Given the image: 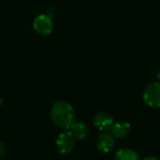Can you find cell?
<instances>
[{"label": "cell", "instance_id": "obj_3", "mask_svg": "<svg viewBox=\"0 0 160 160\" xmlns=\"http://www.w3.org/2000/svg\"><path fill=\"white\" fill-rule=\"evenodd\" d=\"M56 146L61 154L68 155L72 152L75 146V138L70 131L61 133L56 141Z\"/></svg>", "mask_w": 160, "mask_h": 160}, {"label": "cell", "instance_id": "obj_6", "mask_svg": "<svg viewBox=\"0 0 160 160\" xmlns=\"http://www.w3.org/2000/svg\"><path fill=\"white\" fill-rule=\"evenodd\" d=\"M94 124L99 130L108 131L111 129L114 122L112 116L110 113L106 112H100L98 114H96L94 118Z\"/></svg>", "mask_w": 160, "mask_h": 160}, {"label": "cell", "instance_id": "obj_10", "mask_svg": "<svg viewBox=\"0 0 160 160\" xmlns=\"http://www.w3.org/2000/svg\"><path fill=\"white\" fill-rule=\"evenodd\" d=\"M6 147L5 145H3L2 143H0V155H4L6 153Z\"/></svg>", "mask_w": 160, "mask_h": 160}, {"label": "cell", "instance_id": "obj_12", "mask_svg": "<svg viewBox=\"0 0 160 160\" xmlns=\"http://www.w3.org/2000/svg\"><path fill=\"white\" fill-rule=\"evenodd\" d=\"M158 81H159L160 82V70L158 71Z\"/></svg>", "mask_w": 160, "mask_h": 160}, {"label": "cell", "instance_id": "obj_5", "mask_svg": "<svg viewBox=\"0 0 160 160\" xmlns=\"http://www.w3.org/2000/svg\"><path fill=\"white\" fill-rule=\"evenodd\" d=\"M115 146V138L112 136V133L104 132L101 135H99L98 142H97V147L101 153H110L112 151V149Z\"/></svg>", "mask_w": 160, "mask_h": 160}, {"label": "cell", "instance_id": "obj_4", "mask_svg": "<svg viewBox=\"0 0 160 160\" xmlns=\"http://www.w3.org/2000/svg\"><path fill=\"white\" fill-rule=\"evenodd\" d=\"M34 28L35 30L43 36L49 35L53 28V23L52 18L47 14H40L36 17L34 21Z\"/></svg>", "mask_w": 160, "mask_h": 160}, {"label": "cell", "instance_id": "obj_11", "mask_svg": "<svg viewBox=\"0 0 160 160\" xmlns=\"http://www.w3.org/2000/svg\"><path fill=\"white\" fill-rule=\"evenodd\" d=\"M143 160H158L156 157H153V156H149L147 158H145Z\"/></svg>", "mask_w": 160, "mask_h": 160}, {"label": "cell", "instance_id": "obj_1", "mask_svg": "<svg viewBox=\"0 0 160 160\" xmlns=\"http://www.w3.org/2000/svg\"><path fill=\"white\" fill-rule=\"evenodd\" d=\"M52 122L59 128H69L75 120V112L72 106L66 101H57L51 112Z\"/></svg>", "mask_w": 160, "mask_h": 160}, {"label": "cell", "instance_id": "obj_7", "mask_svg": "<svg viewBox=\"0 0 160 160\" xmlns=\"http://www.w3.org/2000/svg\"><path fill=\"white\" fill-rule=\"evenodd\" d=\"M110 130L114 138L126 139L129 136L131 132V126L128 122H117L112 125Z\"/></svg>", "mask_w": 160, "mask_h": 160}, {"label": "cell", "instance_id": "obj_2", "mask_svg": "<svg viewBox=\"0 0 160 160\" xmlns=\"http://www.w3.org/2000/svg\"><path fill=\"white\" fill-rule=\"evenodd\" d=\"M143 100L151 108H160V82H152L146 86L143 93Z\"/></svg>", "mask_w": 160, "mask_h": 160}, {"label": "cell", "instance_id": "obj_9", "mask_svg": "<svg viewBox=\"0 0 160 160\" xmlns=\"http://www.w3.org/2000/svg\"><path fill=\"white\" fill-rule=\"evenodd\" d=\"M114 160H141V158L135 151L124 148L116 152L114 156Z\"/></svg>", "mask_w": 160, "mask_h": 160}, {"label": "cell", "instance_id": "obj_8", "mask_svg": "<svg viewBox=\"0 0 160 160\" xmlns=\"http://www.w3.org/2000/svg\"><path fill=\"white\" fill-rule=\"evenodd\" d=\"M70 128V132L71 134L74 136V138L79 139V140H84L88 137L89 134V130L88 128L81 122L78 123H73L72 126L69 128Z\"/></svg>", "mask_w": 160, "mask_h": 160}]
</instances>
